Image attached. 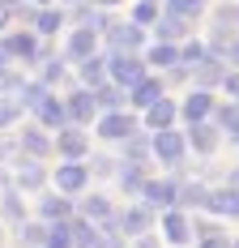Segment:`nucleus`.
<instances>
[{
    "instance_id": "nucleus-1",
    "label": "nucleus",
    "mask_w": 239,
    "mask_h": 248,
    "mask_svg": "<svg viewBox=\"0 0 239 248\" xmlns=\"http://www.w3.org/2000/svg\"><path fill=\"white\" fill-rule=\"evenodd\" d=\"M141 77H145V64H141L137 51H111V56H107V81H111V86L133 90Z\"/></svg>"
},
{
    "instance_id": "nucleus-2",
    "label": "nucleus",
    "mask_w": 239,
    "mask_h": 248,
    "mask_svg": "<svg viewBox=\"0 0 239 248\" xmlns=\"http://www.w3.org/2000/svg\"><path fill=\"white\" fill-rule=\"evenodd\" d=\"M51 150L60 154V163H81V158L90 154V137H86L77 124H69V128H60V133L51 137Z\"/></svg>"
},
{
    "instance_id": "nucleus-3",
    "label": "nucleus",
    "mask_w": 239,
    "mask_h": 248,
    "mask_svg": "<svg viewBox=\"0 0 239 248\" xmlns=\"http://www.w3.org/2000/svg\"><path fill=\"white\" fill-rule=\"evenodd\" d=\"M149 154H154V158H163L167 167H175V163H184V154H188V141H184V133H175V128H163V133H154V137H149Z\"/></svg>"
},
{
    "instance_id": "nucleus-4",
    "label": "nucleus",
    "mask_w": 239,
    "mask_h": 248,
    "mask_svg": "<svg viewBox=\"0 0 239 248\" xmlns=\"http://www.w3.org/2000/svg\"><path fill=\"white\" fill-rule=\"evenodd\" d=\"M116 227H120V235H133V240H137V235H145V231L154 227V210H149L145 201H137V205H128L116 218Z\"/></svg>"
},
{
    "instance_id": "nucleus-5",
    "label": "nucleus",
    "mask_w": 239,
    "mask_h": 248,
    "mask_svg": "<svg viewBox=\"0 0 239 248\" xmlns=\"http://www.w3.org/2000/svg\"><path fill=\"white\" fill-rule=\"evenodd\" d=\"M103 34H107V43H111L116 51H137L145 43V34H141V26H137V22H107Z\"/></svg>"
},
{
    "instance_id": "nucleus-6",
    "label": "nucleus",
    "mask_w": 239,
    "mask_h": 248,
    "mask_svg": "<svg viewBox=\"0 0 239 248\" xmlns=\"http://www.w3.org/2000/svg\"><path fill=\"white\" fill-rule=\"evenodd\" d=\"M0 47L9 51L13 60H26V64H39V60H43V47H39V39H34L30 30H17V34H9Z\"/></svg>"
},
{
    "instance_id": "nucleus-7",
    "label": "nucleus",
    "mask_w": 239,
    "mask_h": 248,
    "mask_svg": "<svg viewBox=\"0 0 239 248\" xmlns=\"http://www.w3.org/2000/svg\"><path fill=\"white\" fill-rule=\"evenodd\" d=\"M141 197L149 210H175V197H179V184L175 180H145Z\"/></svg>"
},
{
    "instance_id": "nucleus-8",
    "label": "nucleus",
    "mask_w": 239,
    "mask_h": 248,
    "mask_svg": "<svg viewBox=\"0 0 239 248\" xmlns=\"http://www.w3.org/2000/svg\"><path fill=\"white\" fill-rule=\"evenodd\" d=\"M133 133H137V120L124 116V111H103L98 116V137H107V141H124Z\"/></svg>"
},
{
    "instance_id": "nucleus-9",
    "label": "nucleus",
    "mask_w": 239,
    "mask_h": 248,
    "mask_svg": "<svg viewBox=\"0 0 239 248\" xmlns=\"http://www.w3.org/2000/svg\"><path fill=\"white\" fill-rule=\"evenodd\" d=\"M86 184H90V167H81V163H60L56 167V188L73 197V193H86Z\"/></svg>"
},
{
    "instance_id": "nucleus-10",
    "label": "nucleus",
    "mask_w": 239,
    "mask_h": 248,
    "mask_svg": "<svg viewBox=\"0 0 239 248\" xmlns=\"http://www.w3.org/2000/svg\"><path fill=\"white\" fill-rule=\"evenodd\" d=\"M179 116H184L188 124H205L209 116H214V94H209V90H192L188 99L179 103Z\"/></svg>"
},
{
    "instance_id": "nucleus-11",
    "label": "nucleus",
    "mask_w": 239,
    "mask_h": 248,
    "mask_svg": "<svg viewBox=\"0 0 239 248\" xmlns=\"http://www.w3.org/2000/svg\"><path fill=\"white\" fill-rule=\"evenodd\" d=\"M17 150H22L26 158H34V163H39V158H47V154H51V137L39 128V124H26L22 137H17Z\"/></svg>"
},
{
    "instance_id": "nucleus-12",
    "label": "nucleus",
    "mask_w": 239,
    "mask_h": 248,
    "mask_svg": "<svg viewBox=\"0 0 239 248\" xmlns=\"http://www.w3.org/2000/svg\"><path fill=\"white\" fill-rule=\"evenodd\" d=\"M34 116H39V128H56V133L69 128V107H64V99H56V94H47V99L39 103Z\"/></svg>"
},
{
    "instance_id": "nucleus-13",
    "label": "nucleus",
    "mask_w": 239,
    "mask_h": 248,
    "mask_svg": "<svg viewBox=\"0 0 239 248\" xmlns=\"http://www.w3.org/2000/svg\"><path fill=\"white\" fill-rule=\"evenodd\" d=\"M163 99V77H154V73H145L141 81H137V86H133V90H128V103H133V107H154V103Z\"/></svg>"
},
{
    "instance_id": "nucleus-14",
    "label": "nucleus",
    "mask_w": 239,
    "mask_h": 248,
    "mask_svg": "<svg viewBox=\"0 0 239 248\" xmlns=\"http://www.w3.org/2000/svg\"><path fill=\"white\" fill-rule=\"evenodd\" d=\"M64 107H69V124H77V128H81V124H90L94 120V94H90V90H73L69 99H64Z\"/></svg>"
},
{
    "instance_id": "nucleus-15",
    "label": "nucleus",
    "mask_w": 239,
    "mask_h": 248,
    "mask_svg": "<svg viewBox=\"0 0 239 248\" xmlns=\"http://www.w3.org/2000/svg\"><path fill=\"white\" fill-rule=\"evenodd\" d=\"M175 116H179V103H171L167 94L154 103V107H145V124H149L154 133H163V128H175Z\"/></svg>"
},
{
    "instance_id": "nucleus-16",
    "label": "nucleus",
    "mask_w": 239,
    "mask_h": 248,
    "mask_svg": "<svg viewBox=\"0 0 239 248\" xmlns=\"http://www.w3.org/2000/svg\"><path fill=\"white\" fill-rule=\"evenodd\" d=\"M188 235H192V227H188V218H184V210H179V205H175V210H163V240L179 248Z\"/></svg>"
},
{
    "instance_id": "nucleus-17",
    "label": "nucleus",
    "mask_w": 239,
    "mask_h": 248,
    "mask_svg": "<svg viewBox=\"0 0 239 248\" xmlns=\"http://www.w3.org/2000/svg\"><path fill=\"white\" fill-rule=\"evenodd\" d=\"M205 210L218 214V218H239V193L235 188H214L205 197Z\"/></svg>"
},
{
    "instance_id": "nucleus-18",
    "label": "nucleus",
    "mask_w": 239,
    "mask_h": 248,
    "mask_svg": "<svg viewBox=\"0 0 239 248\" xmlns=\"http://www.w3.org/2000/svg\"><path fill=\"white\" fill-rule=\"evenodd\" d=\"M188 73H192V81H196V90H209V86H218V81L226 77V69H222L218 56H205L201 64H192Z\"/></svg>"
},
{
    "instance_id": "nucleus-19",
    "label": "nucleus",
    "mask_w": 239,
    "mask_h": 248,
    "mask_svg": "<svg viewBox=\"0 0 239 248\" xmlns=\"http://www.w3.org/2000/svg\"><path fill=\"white\" fill-rule=\"evenodd\" d=\"M39 214H43L47 223H69V218H73V201L64 197V193H43Z\"/></svg>"
},
{
    "instance_id": "nucleus-20",
    "label": "nucleus",
    "mask_w": 239,
    "mask_h": 248,
    "mask_svg": "<svg viewBox=\"0 0 239 248\" xmlns=\"http://www.w3.org/2000/svg\"><path fill=\"white\" fill-rule=\"evenodd\" d=\"M94 47H98V34H94V30L77 26V30L69 34V60H77V64H81V60H90Z\"/></svg>"
},
{
    "instance_id": "nucleus-21",
    "label": "nucleus",
    "mask_w": 239,
    "mask_h": 248,
    "mask_svg": "<svg viewBox=\"0 0 239 248\" xmlns=\"http://www.w3.org/2000/svg\"><path fill=\"white\" fill-rule=\"evenodd\" d=\"M81 218H86V223H94V227L111 223V201L103 197V193H90V197H81Z\"/></svg>"
},
{
    "instance_id": "nucleus-22",
    "label": "nucleus",
    "mask_w": 239,
    "mask_h": 248,
    "mask_svg": "<svg viewBox=\"0 0 239 248\" xmlns=\"http://www.w3.org/2000/svg\"><path fill=\"white\" fill-rule=\"evenodd\" d=\"M43 163H34V158H22L17 163V188H26V193H39L43 188Z\"/></svg>"
},
{
    "instance_id": "nucleus-23",
    "label": "nucleus",
    "mask_w": 239,
    "mask_h": 248,
    "mask_svg": "<svg viewBox=\"0 0 239 248\" xmlns=\"http://www.w3.org/2000/svg\"><path fill=\"white\" fill-rule=\"evenodd\" d=\"M184 141H188L196 154H214V146H218V128H214V124H192Z\"/></svg>"
},
{
    "instance_id": "nucleus-24",
    "label": "nucleus",
    "mask_w": 239,
    "mask_h": 248,
    "mask_svg": "<svg viewBox=\"0 0 239 248\" xmlns=\"http://www.w3.org/2000/svg\"><path fill=\"white\" fill-rule=\"evenodd\" d=\"M90 94H94V107H98V111H124V90H120V86H111V81L94 86Z\"/></svg>"
},
{
    "instance_id": "nucleus-25",
    "label": "nucleus",
    "mask_w": 239,
    "mask_h": 248,
    "mask_svg": "<svg viewBox=\"0 0 239 248\" xmlns=\"http://www.w3.org/2000/svg\"><path fill=\"white\" fill-rule=\"evenodd\" d=\"M184 34H188V17H179V13L167 9V17H158V43H175Z\"/></svg>"
},
{
    "instance_id": "nucleus-26",
    "label": "nucleus",
    "mask_w": 239,
    "mask_h": 248,
    "mask_svg": "<svg viewBox=\"0 0 239 248\" xmlns=\"http://www.w3.org/2000/svg\"><path fill=\"white\" fill-rule=\"evenodd\" d=\"M73 248H103V231L86 218H77L73 223Z\"/></svg>"
},
{
    "instance_id": "nucleus-27",
    "label": "nucleus",
    "mask_w": 239,
    "mask_h": 248,
    "mask_svg": "<svg viewBox=\"0 0 239 248\" xmlns=\"http://www.w3.org/2000/svg\"><path fill=\"white\" fill-rule=\"evenodd\" d=\"M81 81H86V90H94L107 81V56H90V60H81Z\"/></svg>"
},
{
    "instance_id": "nucleus-28",
    "label": "nucleus",
    "mask_w": 239,
    "mask_h": 248,
    "mask_svg": "<svg viewBox=\"0 0 239 248\" xmlns=\"http://www.w3.org/2000/svg\"><path fill=\"white\" fill-rule=\"evenodd\" d=\"M51 90L43 86V81H26L22 90H17V107H26V111H39V103L47 99Z\"/></svg>"
},
{
    "instance_id": "nucleus-29",
    "label": "nucleus",
    "mask_w": 239,
    "mask_h": 248,
    "mask_svg": "<svg viewBox=\"0 0 239 248\" xmlns=\"http://www.w3.org/2000/svg\"><path fill=\"white\" fill-rule=\"evenodd\" d=\"M145 158H149V137H141V133L124 137V163H137V167H141Z\"/></svg>"
},
{
    "instance_id": "nucleus-30",
    "label": "nucleus",
    "mask_w": 239,
    "mask_h": 248,
    "mask_svg": "<svg viewBox=\"0 0 239 248\" xmlns=\"http://www.w3.org/2000/svg\"><path fill=\"white\" fill-rule=\"evenodd\" d=\"M43 248H73V218L69 223H47V240Z\"/></svg>"
},
{
    "instance_id": "nucleus-31",
    "label": "nucleus",
    "mask_w": 239,
    "mask_h": 248,
    "mask_svg": "<svg viewBox=\"0 0 239 248\" xmlns=\"http://www.w3.org/2000/svg\"><path fill=\"white\" fill-rule=\"evenodd\" d=\"M0 210H4L9 223H26V205H22V197H17V188H4V193H0Z\"/></svg>"
},
{
    "instance_id": "nucleus-32",
    "label": "nucleus",
    "mask_w": 239,
    "mask_h": 248,
    "mask_svg": "<svg viewBox=\"0 0 239 248\" xmlns=\"http://www.w3.org/2000/svg\"><path fill=\"white\" fill-rule=\"evenodd\" d=\"M149 64L175 69V64H179V47H175V43H154V47H149Z\"/></svg>"
},
{
    "instance_id": "nucleus-33",
    "label": "nucleus",
    "mask_w": 239,
    "mask_h": 248,
    "mask_svg": "<svg viewBox=\"0 0 239 248\" xmlns=\"http://www.w3.org/2000/svg\"><path fill=\"white\" fill-rule=\"evenodd\" d=\"M120 188H124V193H141L145 188V171L137 163H124V167H120Z\"/></svg>"
},
{
    "instance_id": "nucleus-34",
    "label": "nucleus",
    "mask_w": 239,
    "mask_h": 248,
    "mask_svg": "<svg viewBox=\"0 0 239 248\" xmlns=\"http://www.w3.org/2000/svg\"><path fill=\"white\" fill-rule=\"evenodd\" d=\"M60 26H64V13H60V9H39V13H34V30H39V34H56Z\"/></svg>"
},
{
    "instance_id": "nucleus-35",
    "label": "nucleus",
    "mask_w": 239,
    "mask_h": 248,
    "mask_svg": "<svg viewBox=\"0 0 239 248\" xmlns=\"http://www.w3.org/2000/svg\"><path fill=\"white\" fill-rule=\"evenodd\" d=\"M22 231H17V240H22V248H43V240H47V227L43 223H17Z\"/></svg>"
},
{
    "instance_id": "nucleus-36",
    "label": "nucleus",
    "mask_w": 239,
    "mask_h": 248,
    "mask_svg": "<svg viewBox=\"0 0 239 248\" xmlns=\"http://www.w3.org/2000/svg\"><path fill=\"white\" fill-rule=\"evenodd\" d=\"M205 197H209V188H205V184H179L175 205H205Z\"/></svg>"
},
{
    "instance_id": "nucleus-37",
    "label": "nucleus",
    "mask_w": 239,
    "mask_h": 248,
    "mask_svg": "<svg viewBox=\"0 0 239 248\" xmlns=\"http://www.w3.org/2000/svg\"><path fill=\"white\" fill-rule=\"evenodd\" d=\"M167 9L171 13H179V17H196V13H201V9H205V0H167Z\"/></svg>"
},
{
    "instance_id": "nucleus-38",
    "label": "nucleus",
    "mask_w": 239,
    "mask_h": 248,
    "mask_svg": "<svg viewBox=\"0 0 239 248\" xmlns=\"http://www.w3.org/2000/svg\"><path fill=\"white\" fill-rule=\"evenodd\" d=\"M158 17H163V13H158L154 0H141V4L133 9V22H137V26H149V22H158Z\"/></svg>"
},
{
    "instance_id": "nucleus-39",
    "label": "nucleus",
    "mask_w": 239,
    "mask_h": 248,
    "mask_svg": "<svg viewBox=\"0 0 239 248\" xmlns=\"http://www.w3.org/2000/svg\"><path fill=\"white\" fill-rule=\"evenodd\" d=\"M77 22L86 26V30H94V34H103V30H107V17H103L98 9H81V13H77Z\"/></svg>"
},
{
    "instance_id": "nucleus-40",
    "label": "nucleus",
    "mask_w": 239,
    "mask_h": 248,
    "mask_svg": "<svg viewBox=\"0 0 239 248\" xmlns=\"http://www.w3.org/2000/svg\"><path fill=\"white\" fill-rule=\"evenodd\" d=\"M205 56H209V51H205V43H188V47L179 51V64H184V69H192V64H201Z\"/></svg>"
},
{
    "instance_id": "nucleus-41",
    "label": "nucleus",
    "mask_w": 239,
    "mask_h": 248,
    "mask_svg": "<svg viewBox=\"0 0 239 248\" xmlns=\"http://www.w3.org/2000/svg\"><path fill=\"white\" fill-rule=\"evenodd\" d=\"M22 86H26L22 73H13V69H4V73H0V90H4V99H9V94H17Z\"/></svg>"
},
{
    "instance_id": "nucleus-42",
    "label": "nucleus",
    "mask_w": 239,
    "mask_h": 248,
    "mask_svg": "<svg viewBox=\"0 0 239 248\" xmlns=\"http://www.w3.org/2000/svg\"><path fill=\"white\" fill-rule=\"evenodd\" d=\"M17 116H22V107H17V99H4V94H0V128H9V124L17 120Z\"/></svg>"
},
{
    "instance_id": "nucleus-43",
    "label": "nucleus",
    "mask_w": 239,
    "mask_h": 248,
    "mask_svg": "<svg viewBox=\"0 0 239 248\" xmlns=\"http://www.w3.org/2000/svg\"><path fill=\"white\" fill-rule=\"evenodd\" d=\"M231 26H239V9L235 4H222L218 9V30H231Z\"/></svg>"
},
{
    "instance_id": "nucleus-44",
    "label": "nucleus",
    "mask_w": 239,
    "mask_h": 248,
    "mask_svg": "<svg viewBox=\"0 0 239 248\" xmlns=\"http://www.w3.org/2000/svg\"><path fill=\"white\" fill-rule=\"evenodd\" d=\"M56 81H64V64H60V60H47V69H43V86H56Z\"/></svg>"
},
{
    "instance_id": "nucleus-45",
    "label": "nucleus",
    "mask_w": 239,
    "mask_h": 248,
    "mask_svg": "<svg viewBox=\"0 0 239 248\" xmlns=\"http://www.w3.org/2000/svg\"><path fill=\"white\" fill-rule=\"evenodd\" d=\"M222 86L231 90V99H239V69H235V73H226V77H222Z\"/></svg>"
},
{
    "instance_id": "nucleus-46",
    "label": "nucleus",
    "mask_w": 239,
    "mask_h": 248,
    "mask_svg": "<svg viewBox=\"0 0 239 248\" xmlns=\"http://www.w3.org/2000/svg\"><path fill=\"white\" fill-rule=\"evenodd\" d=\"M201 248H231V240H226V235H205Z\"/></svg>"
},
{
    "instance_id": "nucleus-47",
    "label": "nucleus",
    "mask_w": 239,
    "mask_h": 248,
    "mask_svg": "<svg viewBox=\"0 0 239 248\" xmlns=\"http://www.w3.org/2000/svg\"><path fill=\"white\" fill-rule=\"evenodd\" d=\"M94 171H98V175H111L116 167H111V158H94Z\"/></svg>"
},
{
    "instance_id": "nucleus-48",
    "label": "nucleus",
    "mask_w": 239,
    "mask_h": 248,
    "mask_svg": "<svg viewBox=\"0 0 239 248\" xmlns=\"http://www.w3.org/2000/svg\"><path fill=\"white\" fill-rule=\"evenodd\" d=\"M137 248H163V244H158V240H154V235L145 231V235H137Z\"/></svg>"
},
{
    "instance_id": "nucleus-49",
    "label": "nucleus",
    "mask_w": 239,
    "mask_h": 248,
    "mask_svg": "<svg viewBox=\"0 0 239 248\" xmlns=\"http://www.w3.org/2000/svg\"><path fill=\"white\" fill-rule=\"evenodd\" d=\"M13 150H17L13 141H0V163H9V158H13Z\"/></svg>"
},
{
    "instance_id": "nucleus-50",
    "label": "nucleus",
    "mask_w": 239,
    "mask_h": 248,
    "mask_svg": "<svg viewBox=\"0 0 239 248\" xmlns=\"http://www.w3.org/2000/svg\"><path fill=\"white\" fill-rule=\"evenodd\" d=\"M9 60H13V56H9V51L0 47V73H4V69H9Z\"/></svg>"
},
{
    "instance_id": "nucleus-51",
    "label": "nucleus",
    "mask_w": 239,
    "mask_h": 248,
    "mask_svg": "<svg viewBox=\"0 0 239 248\" xmlns=\"http://www.w3.org/2000/svg\"><path fill=\"white\" fill-rule=\"evenodd\" d=\"M226 188H235V193H239V167L231 171V184H226Z\"/></svg>"
},
{
    "instance_id": "nucleus-52",
    "label": "nucleus",
    "mask_w": 239,
    "mask_h": 248,
    "mask_svg": "<svg viewBox=\"0 0 239 248\" xmlns=\"http://www.w3.org/2000/svg\"><path fill=\"white\" fill-rule=\"evenodd\" d=\"M98 9H111V4H120V0H94Z\"/></svg>"
},
{
    "instance_id": "nucleus-53",
    "label": "nucleus",
    "mask_w": 239,
    "mask_h": 248,
    "mask_svg": "<svg viewBox=\"0 0 239 248\" xmlns=\"http://www.w3.org/2000/svg\"><path fill=\"white\" fill-rule=\"evenodd\" d=\"M4 26H9V9H0V30H4Z\"/></svg>"
},
{
    "instance_id": "nucleus-54",
    "label": "nucleus",
    "mask_w": 239,
    "mask_h": 248,
    "mask_svg": "<svg viewBox=\"0 0 239 248\" xmlns=\"http://www.w3.org/2000/svg\"><path fill=\"white\" fill-rule=\"evenodd\" d=\"M0 9H17V0H0Z\"/></svg>"
},
{
    "instance_id": "nucleus-55",
    "label": "nucleus",
    "mask_w": 239,
    "mask_h": 248,
    "mask_svg": "<svg viewBox=\"0 0 239 248\" xmlns=\"http://www.w3.org/2000/svg\"><path fill=\"white\" fill-rule=\"evenodd\" d=\"M60 4H77V0H60Z\"/></svg>"
},
{
    "instance_id": "nucleus-56",
    "label": "nucleus",
    "mask_w": 239,
    "mask_h": 248,
    "mask_svg": "<svg viewBox=\"0 0 239 248\" xmlns=\"http://www.w3.org/2000/svg\"><path fill=\"white\" fill-rule=\"evenodd\" d=\"M231 248H239V240H235V244H231Z\"/></svg>"
},
{
    "instance_id": "nucleus-57",
    "label": "nucleus",
    "mask_w": 239,
    "mask_h": 248,
    "mask_svg": "<svg viewBox=\"0 0 239 248\" xmlns=\"http://www.w3.org/2000/svg\"><path fill=\"white\" fill-rule=\"evenodd\" d=\"M39 4H47V0H39Z\"/></svg>"
}]
</instances>
